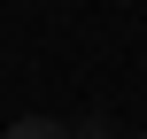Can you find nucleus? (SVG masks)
Wrapping results in <instances>:
<instances>
[{
  "label": "nucleus",
  "mask_w": 147,
  "mask_h": 139,
  "mask_svg": "<svg viewBox=\"0 0 147 139\" xmlns=\"http://www.w3.org/2000/svg\"><path fill=\"white\" fill-rule=\"evenodd\" d=\"M78 139H116V132H109V116H85V124H78Z\"/></svg>",
  "instance_id": "2"
},
{
  "label": "nucleus",
  "mask_w": 147,
  "mask_h": 139,
  "mask_svg": "<svg viewBox=\"0 0 147 139\" xmlns=\"http://www.w3.org/2000/svg\"><path fill=\"white\" fill-rule=\"evenodd\" d=\"M0 139H78V132H70V124H54V116H16Z\"/></svg>",
  "instance_id": "1"
},
{
  "label": "nucleus",
  "mask_w": 147,
  "mask_h": 139,
  "mask_svg": "<svg viewBox=\"0 0 147 139\" xmlns=\"http://www.w3.org/2000/svg\"><path fill=\"white\" fill-rule=\"evenodd\" d=\"M132 139H147V132H132Z\"/></svg>",
  "instance_id": "3"
}]
</instances>
